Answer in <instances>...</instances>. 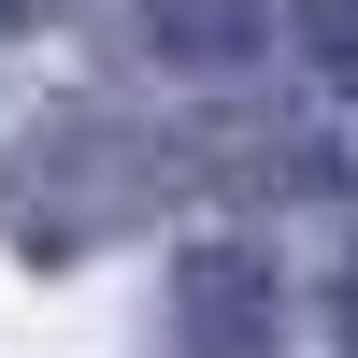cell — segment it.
I'll return each mask as SVG.
<instances>
[{
    "label": "cell",
    "mask_w": 358,
    "mask_h": 358,
    "mask_svg": "<svg viewBox=\"0 0 358 358\" xmlns=\"http://www.w3.org/2000/svg\"><path fill=\"white\" fill-rule=\"evenodd\" d=\"M330 315H344V344H358V273H344V287H330Z\"/></svg>",
    "instance_id": "obj_5"
},
{
    "label": "cell",
    "mask_w": 358,
    "mask_h": 358,
    "mask_svg": "<svg viewBox=\"0 0 358 358\" xmlns=\"http://www.w3.org/2000/svg\"><path fill=\"white\" fill-rule=\"evenodd\" d=\"M287 15L301 0H143V43L187 57V72H244V57L287 43Z\"/></svg>",
    "instance_id": "obj_3"
},
{
    "label": "cell",
    "mask_w": 358,
    "mask_h": 358,
    "mask_svg": "<svg viewBox=\"0 0 358 358\" xmlns=\"http://www.w3.org/2000/svg\"><path fill=\"white\" fill-rule=\"evenodd\" d=\"M158 187H172V158L129 115H43L0 158V229L29 258H72V244H115L129 215H158Z\"/></svg>",
    "instance_id": "obj_1"
},
{
    "label": "cell",
    "mask_w": 358,
    "mask_h": 358,
    "mask_svg": "<svg viewBox=\"0 0 358 358\" xmlns=\"http://www.w3.org/2000/svg\"><path fill=\"white\" fill-rule=\"evenodd\" d=\"M0 15H43V0H0Z\"/></svg>",
    "instance_id": "obj_6"
},
{
    "label": "cell",
    "mask_w": 358,
    "mask_h": 358,
    "mask_svg": "<svg viewBox=\"0 0 358 358\" xmlns=\"http://www.w3.org/2000/svg\"><path fill=\"white\" fill-rule=\"evenodd\" d=\"M172 344H187V358H258V344H273V273H258L244 244L187 258V287H172Z\"/></svg>",
    "instance_id": "obj_2"
},
{
    "label": "cell",
    "mask_w": 358,
    "mask_h": 358,
    "mask_svg": "<svg viewBox=\"0 0 358 358\" xmlns=\"http://www.w3.org/2000/svg\"><path fill=\"white\" fill-rule=\"evenodd\" d=\"M330 57H344V72H358V0H330Z\"/></svg>",
    "instance_id": "obj_4"
}]
</instances>
